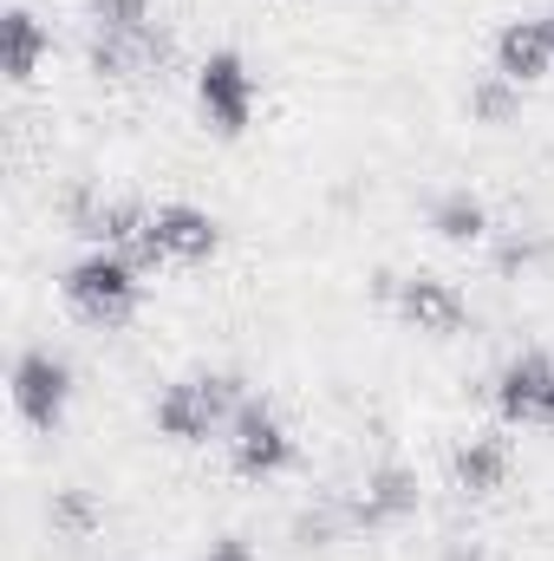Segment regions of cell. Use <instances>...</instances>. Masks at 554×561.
Listing matches in <instances>:
<instances>
[{"instance_id":"cell-1","label":"cell","mask_w":554,"mask_h":561,"mask_svg":"<svg viewBox=\"0 0 554 561\" xmlns=\"http://www.w3.org/2000/svg\"><path fill=\"white\" fill-rule=\"evenodd\" d=\"M138 268L125 262V249H92L85 262H72L66 268V300H72V313L79 320H92V327H118V320H131L138 313Z\"/></svg>"},{"instance_id":"cell-2","label":"cell","mask_w":554,"mask_h":561,"mask_svg":"<svg viewBox=\"0 0 554 561\" xmlns=\"http://www.w3.org/2000/svg\"><path fill=\"white\" fill-rule=\"evenodd\" d=\"M242 379L235 373H203V379H183L157 399V431L176 437V444H203L216 424H229L242 412Z\"/></svg>"},{"instance_id":"cell-3","label":"cell","mask_w":554,"mask_h":561,"mask_svg":"<svg viewBox=\"0 0 554 561\" xmlns=\"http://www.w3.org/2000/svg\"><path fill=\"white\" fill-rule=\"evenodd\" d=\"M13 405L33 431H53L72 405V366L53 353V346H26L13 359Z\"/></svg>"},{"instance_id":"cell-4","label":"cell","mask_w":554,"mask_h":561,"mask_svg":"<svg viewBox=\"0 0 554 561\" xmlns=\"http://www.w3.org/2000/svg\"><path fill=\"white\" fill-rule=\"evenodd\" d=\"M196 99H203V118H209L216 131L235 138V131H249L262 85H255V72H249L242 53H209L203 72H196Z\"/></svg>"},{"instance_id":"cell-5","label":"cell","mask_w":554,"mask_h":561,"mask_svg":"<svg viewBox=\"0 0 554 561\" xmlns=\"http://www.w3.org/2000/svg\"><path fill=\"white\" fill-rule=\"evenodd\" d=\"M216 242H222V229H216L209 209H196V203H163V209H150V222H143L138 255L143 262H209Z\"/></svg>"},{"instance_id":"cell-6","label":"cell","mask_w":554,"mask_h":561,"mask_svg":"<svg viewBox=\"0 0 554 561\" xmlns=\"http://www.w3.org/2000/svg\"><path fill=\"white\" fill-rule=\"evenodd\" d=\"M372 287H379V300H392V313L405 327H417V333H457L463 313H470L463 294L437 275H379Z\"/></svg>"},{"instance_id":"cell-7","label":"cell","mask_w":554,"mask_h":561,"mask_svg":"<svg viewBox=\"0 0 554 561\" xmlns=\"http://www.w3.org/2000/svg\"><path fill=\"white\" fill-rule=\"evenodd\" d=\"M229 457L242 477H275L293 463V437L268 399H242V412L229 419Z\"/></svg>"},{"instance_id":"cell-8","label":"cell","mask_w":554,"mask_h":561,"mask_svg":"<svg viewBox=\"0 0 554 561\" xmlns=\"http://www.w3.org/2000/svg\"><path fill=\"white\" fill-rule=\"evenodd\" d=\"M496 405L516 424H554V359L549 353H516L496 373Z\"/></svg>"},{"instance_id":"cell-9","label":"cell","mask_w":554,"mask_h":561,"mask_svg":"<svg viewBox=\"0 0 554 561\" xmlns=\"http://www.w3.org/2000/svg\"><path fill=\"white\" fill-rule=\"evenodd\" d=\"M412 510H417V477L405 463H379L359 483V496L346 503V523L353 529H385V523H405Z\"/></svg>"},{"instance_id":"cell-10","label":"cell","mask_w":554,"mask_h":561,"mask_svg":"<svg viewBox=\"0 0 554 561\" xmlns=\"http://www.w3.org/2000/svg\"><path fill=\"white\" fill-rule=\"evenodd\" d=\"M170 66V33H92V72L99 79H143Z\"/></svg>"},{"instance_id":"cell-11","label":"cell","mask_w":554,"mask_h":561,"mask_svg":"<svg viewBox=\"0 0 554 561\" xmlns=\"http://www.w3.org/2000/svg\"><path fill=\"white\" fill-rule=\"evenodd\" d=\"M549 66H554L549 20H509V26L496 33V72H503V79H516V85H535Z\"/></svg>"},{"instance_id":"cell-12","label":"cell","mask_w":554,"mask_h":561,"mask_svg":"<svg viewBox=\"0 0 554 561\" xmlns=\"http://www.w3.org/2000/svg\"><path fill=\"white\" fill-rule=\"evenodd\" d=\"M46 53H53V33L39 26V13H33V7H7V13H0V66H7V79L26 85Z\"/></svg>"},{"instance_id":"cell-13","label":"cell","mask_w":554,"mask_h":561,"mask_svg":"<svg viewBox=\"0 0 554 561\" xmlns=\"http://www.w3.org/2000/svg\"><path fill=\"white\" fill-rule=\"evenodd\" d=\"M450 477H457V490H470V496H489V490H503V477H509V444H503L496 431L470 437V444L450 457Z\"/></svg>"},{"instance_id":"cell-14","label":"cell","mask_w":554,"mask_h":561,"mask_svg":"<svg viewBox=\"0 0 554 561\" xmlns=\"http://www.w3.org/2000/svg\"><path fill=\"white\" fill-rule=\"evenodd\" d=\"M430 229H437L443 242H483V236H489V209H483V196H470V190H443V196L430 203Z\"/></svg>"},{"instance_id":"cell-15","label":"cell","mask_w":554,"mask_h":561,"mask_svg":"<svg viewBox=\"0 0 554 561\" xmlns=\"http://www.w3.org/2000/svg\"><path fill=\"white\" fill-rule=\"evenodd\" d=\"M516 105H522V85L503 79V72H483V79L470 85V118H483V125H509Z\"/></svg>"},{"instance_id":"cell-16","label":"cell","mask_w":554,"mask_h":561,"mask_svg":"<svg viewBox=\"0 0 554 561\" xmlns=\"http://www.w3.org/2000/svg\"><path fill=\"white\" fill-rule=\"evenodd\" d=\"M92 7V33H150V0H85Z\"/></svg>"},{"instance_id":"cell-17","label":"cell","mask_w":554,"mask_h":561,"mask_svg":"<svg viewBox=\"0 0 554 561\" xmlns=\"http://www.w3.org/2000/svg\"><path fill=\"white\" fill-rule=\"evenodd\" d=\"M46 516H53V529H66V536H92V529H99V503H92L85 490H59Z\"/></svg>"},{"instance_id":"cell-18","label":"cell","mask_w":554,"mask_h":561,"mask_svg":"<svg viewBox=\"0 0 554 561\" xmlns=\"http://www.w3.org/2000/svg\"><path fill=\"white\" fill-rule=\"evenodd\" d=\"M339 523H346V516H333V510H326V503H320V510H300V516H293V523H287V536H293V542H300V549H326V542H333V529H339Z\"/></svg>"},{"instance_id":"cell-19","label":"cell","mask_w":554,"mask_h":561,"mask_svg":"<svg viewBox=\"0 0 554 561\" xmlns=\"http://www.w3.org/2000/svg\"><path fill=\"white\" fill-rule=\"evenodd\" d=\"M542 255H549V242H542V236H509V242L496 249L503 275H516V268H529V262H542Z\"/></svg>"},{"instance_id":"cell-20","label":"cell","mask_w":554,"mask_h":561,"mask_svg":"<svg viewBox=\"0 0 554 561\" xmlns=\"http://www.w3.org/2000/svg\"><path fill=\"white\" fill-rule=\"evenodd\" d=\"M203 561H262V556H255V549H249L242 536H216V542H209V556H203Z\"/></svg>"},{"instance_id":"cell-21","label":"cell","mask_w":554,"mask_h":561,"mask_svg":"<svg viewBox=\"0 0 554 561\" xmlns=\"http://www.w3.org/2000/svg\"><path fill=\"white\" fill-rule=\"evenodd\" d=\"M437 561H489V556H483L476 542H450V549H443V556H437Z\"/></svg>"},{"instance_id":"cell-22","label":"cell","mask_w":554,"mask_h":561,"mask_svg":"<svg viewBox=\"0 0 554 561\" xmlns=\"http://www.w3.org/2000/svg\"><path fill=\"white\" fill-rule=\"evenodd\" d=\"M549 39H554V7H549Z\"/></svg>"}]
</instances>
